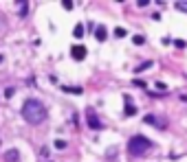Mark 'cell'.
Returning a JSON list of instances; mask_svg holds the SVG:
<instances>
[{
	"mask_svg": "<svg viewBox=\"0 0 187 162\" xmlns=\"http://www.w3.org/2000/svg\"><path fill=\"white\" fill-rule=\"evenodd\" d=\"M49 116V110L46 105L38 99H27L24 105H22V118H24L29 125H42Z\"/></svg>",
	"mask_w": 187,
	"mask_h": 162,
	"instance_id": "obj_1",
	"label": "cell"
},
{
	"mask_svg": "<svg viewBox=\"0 0 187 162\" xmlns=\"http://www.w3.org/2000/svg\"><path fill=\"white\" fill-rule=\"evenodd\" d=\"M150 149H152V140H150V138H145V136H141V134L132 136L130 140H128V151H130V156H145Z\"/></svg>",
	"mask_w": 187,
	"mask_h": 162,
	"instance_id": "obj_2",
	"label": "cell"
},
{
	"mask_svg": "<svg viewBox=\"0 0 187 162\" xmlns=\"http://www.w3.org/2000/svg\"><path fill=\"white\" fill-rule=\"evenodd\" d=\"M143 123L156 127V129H167V121L163 116H156V114H148V116H143Z\"/></svg>",
	"mask_w": 187,
	"mask_h": 162,
	"instance_id": "obj_3",
	"label": "cell"
},
{
	"mask_svg": "<svg viewBox=\"0 0 187 162\" xmlns=\"http://www.w3.org/2000/svg\"><path fill=\"white\" fill-rule=\"evenodd\" d=\"M71 57H73L75 61H84V57H86V46H82V44L71 46Z\"/></svg>",
	"mask_w": 187,
	"mask_h": 162,
	"instance_id": "obj_4",
	"label": "cell"
},
{
	"mask_svg": "<svg viewBox=\"0 0 187 162\" xmlns=\"http://www.w3.org/2000/svg\"><path fill=\"white\" fill-rule=\"evenodd\" d=\"M86 123H88V127H90V129H97V131H99V129H104V123H101V121H99V118H97L92 112H88Z\"/></svg>",
	"mask_w": 187,
	"mask_h": 162,
	"instance_id": "obj_5",
	"label": "cell"
},
{
	"mask_svg": "<svg viewBox=\"0 0 187 162\" xmlns=\"http://www.w3.org/2000/svg\"><path fill=\"white\" fill-rule=\"evenodd\" d=\"M2 160H5V162H18V160H20V151H18V149H7V151L2 153Z\"/></svg>",
	"mask_w": 187,
	"mask_h": 162,
	"instance_id": "obj_6",
	"label": "cell"
},
{
	"mask_svg": "<svg viewBox=\"0 0 187 162\" xmlns=\"http://www.w3.org/2000/svg\"><path fill=\"white\" fill-rule=\"evenodd\" d=\"M18 15L20 18H27L29 15V2H24V0H20V2H18Z\"/></svg>",
	"mask_w": 187,
	"mask_h": 162,
	"instance_id": "obj_7",
	"label": "cell"
},
{
	"mask_svg": "<svg viewBox=\"0 0 187 162\" xmlns=\"http://www.w3.org/2000/svg\"><path fill=\"white\" fill-rule=\"evenodd\" d=\"M95 37H97V42H106V37H108L106 27H97V29H95Z\"/></svg>",
	"mask_w": 187,
	"mask_h": 162,
	"instance_id": "obj_8",
	"label": "cell"
},
{
	"mask_svg": "<svg viewBox=\"0 0 187 162\" xmlns=\"http://www.w3.org/2000/svg\"><path fill=\"white\" fill-rule=\"evenodd\" d=\"M174 9H176V11H183V13H187V0H176V2H174Z\"/></svg>",
	"mask_w": 187,
	"mask_h": 162,
	"instance_id": "obj_9",
	"label": "cell"
},
{
	"mask_svg": "<svg viewBox=\"0 0 187 162\" xmlns=\"http://www.w3.org/2000/svg\"><path fill=\"white\" fill-rule=\"evenodd\" d=\"M152 64H154V61H143V64H139V66L134 68V73H143V70H148V68H152Z\"/></svg>",
	"mask_w": 187,
	"mask_h": 162,
	"instance_id": "obj_10",
	"label": "cell"
},
{
	"mask_svg": "<svg viewBox=\"0 0 187 162\" xmlns=\"http://www.w3.org/2000/svg\"><path fill=\"white\" fill-rule=\"evenodd\" d=\"M132 44H134V46H143V44H145V37H143V35H134V37H132Z\"/></svg>",
	"mask_w": 187,
	"mask_h": 162,
	"instance_id": "obj_11",
	"label": "cell"
},
{
	"mask_svg": "<svg viewBox=\"0 0 187 162\" xmlns=\"http://www.w3.org/2000/svg\"><path fill=\"white\" fill-rule=\"evenodd\" d=\"M134 114H136V107H134V105H126L123 116H134Z\"/></svg>",
	"mask_w": 187,
	"mask_h": 162,
	"instance_id": "obj_12",
	"label": "cell"
},
{
	"mask_svg": "<svg viewBox=\"0 0 187 162\" xmlns=\"http://www.w3.org/2000/svg\"><path fill=\"white\" fill-rule=\"evenodd\" d=\"M126 35H128V31H126L123 27H117V29H114V37H126Z\"/></svg>",
	"mask_w": 187,
	"mask_h": 162,
	"instance_id": "obj_13",
	"label": "cell"
},
{
	"mask_svg": "<svg viewBox=\"0 0 187 162\" xmlns=\"http://www.w3.org/2000/svg\"><path fill=\"white\" fill-rule=\"evenodd\" d=\"M73 35H75L77 39H79V37H84V27H82V24H77V27H75V31H73Z\"/></svg>",
	"mask_w": 187,
	"mask_h": 162,
	"instance_id": "obj_14",
	"label": "cell"
},
{
	"mask_svg": "<svg viewBox=\"0 0 187 162\" xmlns=\"http://www.w3.org/2000/svg\"><path fill=\"white\" fill-rule=\"evenodd\" d=\"M13 94H16V88H13V85H9V88L5 90V99H11Z\"/></svg>",
	"mask_w": 187,
	"mask_h": 162,
	"instance_id": "obj_15",
	"label": "cell"
},
{
	"mask_svg": "<svg viewBox=\"0 0 187 162\" xmlns=\"http://www.w3.org/2000/svg\"><path fill=\"white\" fill-rule=\"evenodd\" d=\"M62 7H64L66 11H73V7H75V5L71 2V0H62Z\"/></svg>",
	"mask_w": 187,
	"mask_h": 162,
	"instance_id": "obj_16",
	"label": "cell"
},
{
	"mask_svg": "<svg viewBox=\"0 0 187 162\" xmlns=\"http://www.w3.org/2000/svg\"><path fill=\"white\" fill-rule=\"evenodd\" d=\"M62 90H64V92H75V94H79V92H82V88H68V85H62Z\"/></svg>",
	"mask_w": 187,
	"mask_h": 162,
	"instance_id": "obj_17",
	"label": "cell"
},
{
	"mask_svg": "<svg viewBox=\"0 0 187 162\" xmlns=\"http://www.w3.org/2000/svg\"><path fill=\"white\" fill-rule=\"evenodd\" d=\"M132 85H136V88H145V81H143V79H132Z\"/></svg>",
	"mask_w": 187,
	"mask_h": 162,
	"instance_id": "obj_18",
	"label": "cell"
},
{
	"mask_svg": "<svg viewBox=\"0 0 187 162\" xmlns=\"http://www.w3.org/2000/svg\"><path fill=\"white\" fill-rule=\"evenodd\" d=\"M66 140H55V149H66Z\"/></svg>",
	"mask_w": 187,
	"mask_h": 162,
	"instance_id": "obj_19",
	"label": "cell"
},
{
	"mask_svg": "<svg viewBox=\"0 0 187 162\" xmlns=\"http://www.w3.org/2000/svg\"><path fill=\"white\" fill-rule=\"evenodd\" d=\"M108 158H110V160L117 158V147H110V149H108Z\"/></svg>",
	"mask_w": 187,
	"mask_h": 162,
	"instance_id": "obj_20",
	"label": "cell"
},
{
	"mask_svg": "<svg viewBox=\"0 0 187 162\" xmlns=\"http://www.w3.org/2000/svg\"><path fill=\"white\" fill-rule=\"evenodd\" d=\"M174 46H176V48H185V46H187V44H185L183 39H174Z\"/></svg>",
	"mask_w": 187,
	"mask_h": 162,
	"instance_id": "obj_21",
	"label": "cell"
},
{
	"mask_svg": "<svg viewBox=\"0 0 187 162\" xmlns=\"http://www.w3.org/2000/svg\"><path fill=\"white\" fill-rule=\"evenodd\" d=\"M156 90H161V92H165V90H167V85L163 83V81H156Z\"/></svg>",
	"mask_w": 187,
	"mask_h": 162,
	"instance_id": "obj_22",
	"label": "cell"
},
{
	"mask_svg": "<svg viewBox=\"0 0 187 162\" xmlns=\"http://www.w3.org/2000/svg\"><path fill=\"white\" fill-rule=\"evenodd\" d=\"M123 103H126V105H132V97H130V94H123Z\"/></svg>",
	"mask_w": 187,
	"mask_h": 162,
	"instance_id": "obj_23",
	"label": "cell"
},
{
	"mask_svg": "<svg viewBox=\"0 0 187 162\" xmlns=\"http://www.w3.org/2000/svg\"><path fill=\"white\" fill-rule=\"evenodd\" d=\"M40 156H42V158H49V149H46V147H44V149L40 151Z\"/></svg>",
	"mask_w": 187,
	"mask_h": 162,
	"instance_id": "obj_24",
	"label": "cell"
},
{
	"mask_svg": "<svg viewBox=\"0 0 187 162\" xmlns=\"http://www.w3.org/2000/svg\"><path fill=\"white\" fill-rule=\"evenodd\" d=\"M0 64H5V55H0Z\"/></svg>",
	"mask_w": 187,
	"mask_h": 162,
	"instance_id": "obj_25",
	"label": "cell"
}]
</instances>
